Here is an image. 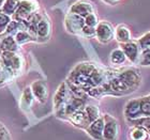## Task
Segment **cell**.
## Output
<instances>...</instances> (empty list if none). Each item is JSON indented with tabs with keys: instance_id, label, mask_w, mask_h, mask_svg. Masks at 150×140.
I'll use <instances>...</instances> for the list:
<instances>
[{
	"instance_id": "cell-30",
	"label": "cell",
	"mask_w": 150,
	"mask_h": 140,
	"mask_svg": "<svg viewBox=\"0 0 150 140\" xmlns=\"http://www.w3.org/2000/svg\"><path fill=\"white\" fill-rule=\"evenodd\" d=\"M12 75V73L10 71H8L6 69H4L3 66H0V87L4 86L9 80V77Z\"/></svg>"
},
{
	"instance_id": "cell-9",
	"label": "cell",
	"mask_w": 150,
	"mask_h": 140,
	"mask_svg": "<svg viewBox=\"0 0 150 140\" xmlns=\"http://www.w3.org/2000/svg\"><path fill=\"white\" fill-rule=\"evenodd\" d=\"M64 26H66L67 31L70 33L77 35L81 34V29L85 26L84 18L73 13H68L64 19Z\"/></svg>"
},
{
	"instance_id": "cell-27",
	"label": "cell",
	"mask_w": 150,
	"mask_h": 140,
	"mask_svg": "<svg viewBox=\"0 0 150 140\" xmlns=\"http://www.w3.org/2000/svg\"><path fill=\"white\" fill-rule=\"evenodd\" d=\"M136 42L138 43V45H139V47H141L142 50L150 48V31L147 32V33L144 34L143 37H139Z\"/></svg>"
},
{
	"instance_id": "cell-29",
	"label": "cell",
	"mask_w": 150,
	"mask_h": 140,
	"mask_svg": "<svg viewBox=\"0 0 150 140\" xmlns=\"http://www.w3.org/2000/svg\"><path fill=\"white\" fill-rule=\"evenodd\" d=\"M11 22H12L11 16L6 15V14H3V13L0 12V32L6 31V27L9 26V24Z\"/></svg>"
},
{
	"instance_id": "cell-32",
	"label": "cell",
	"mask_w": 150,
	"mask_h": 140,
	"mask_svg": "<svg viewBox=\"0 0 150 140\" xmlns=\"http://www.w3.org/2000/svg\"><path fill=\"white\" fill-rule=\"evenodd\" d=\"M104 2L108 3V4H112V6H114V4H116V3H118L120 0H103Z\"/></svg>"
},
{
	"instance_id": "cell-17",
	"label": "cell",
	"mask_w": 150,
	"mask_h": 140,
	"mask_svg": "<svg viewBox=\"0 0 150 140\" xmlns=\"http://www.w3.org/2000/svg\"><path fill=\"white\" fill-rule=\"evenodd\" d=\"M0 49L1 51H12L16 53L18 49V44L16 43L13 35H6L0 41Z\"/></svg>"
},
{
	"instance_id": "cell-12",
	"label": "cell",
	"mask_w": 150,
	"mask_h": 140,
	"mask_svg": "<svg viewBox=\"0 0 150 140\" xmlns=\"http://www.w3.org/2000/svg\"><path fill=\"white\" fill-rule=\"evenodd\" d=\"M103 129H104V119L103 115L97 119L96 121L91 122L85 131L94 140H103Z\"/></svg>"
},
{
	"instance_id": "cell-33",
	"label": "cell",
	"mask_w": 150,
	"mask_h": 140,
	"mask_svg": "<svg viewBox=\"0 0 150 140\" xmlns=\"http://www.w3.org/2000/svg\"><path fill=\"white\" fill-rule=\"evenodd\" d=\"M4 1H6V0H0V11H1V8H2V6H3V3H4Z\"/></svg>"
},
{
	"instance_id": "cell-20",
	"label": "cell",
	"mask_w": 150,
	"mask_h": 140,
	"mask_svg": "<svg viewBox=\"0 0 150 140\" xmlns=\"http://www.w3.org/2000/svg\"><path fill=\"white\" fill-rule=\"evenodd\" d=\"M110 61L112 65H122L127 61V57L120 48H117V49H114L110 53Z\"/></svg>"
},
{
	"instance_id": "cell-4",
	"label": "cell",
	"mask_w": 150,
	"mask_h": 140,
	"mask_svg": "<svg viewBox=\"0 0 150 140\" xmlns=\"http://www.w3.org/2000/svg\"><path fill=\"white\" fill-rule=\"evenodd\" d=\"M0 63L1 66L10 71L11 73H16L21 71L23 66V60L16 53L12 51H2L0 56Z\"/></svg>"
},
{
	"instance_id": "cell-14",
	"label": "cell",
	"mask_w": 150,
	"mask_h": 140,
	"mask_svg": "<svg viewBox=\"0 0 150 140\" xmlns=\"http://www.w3.org/2000/svg\"><path fill=\"white\" fill-rule=\"evenodd\" d=\"M52 33V25L50 19L46 16H43L37 26V39L39 41H46L50 39Z\"/></svg>"
},
{
	"instance_id": "cell-3",
	"label": "cell",
	"mask_w": 150,
	"mask_h": 140,
	"mask_svg": "<svg viewBox=\"0 0 150 140\" xmlns=\"http://www.w3.org/2000/svg\"><path fill=\"white\" fill-rule=\"evenodd\" d=\"M73 93L70 90L69 86L66 81L60 84L58 89H57L56 93L54 95V108L56 111V115H58L61 110H62L66 105L68 104L71 97H72Z\"/></svg>"
},
{
	"instance_id": "cell-10",
	"label": "cell",
	"mask_w": 150,
	"mask_h": 140,
	"mask_svg": "<svg viewBox=\"0 0 150 140\" xmlns=\"http://www.w3.org/2000/svg\"><path fill=\"white\" fill-rule=\"evenodd\" d=\"M69 13H73V14H76V15L85 18L87 15H89L91 13H94V6L90 1L79 0V1H76L70 6Z\"/></svg>"
},
{
	"instance_id": "cell-22",
	"label": "cell",
	"mask_w": 150,
	"mask_h": 140,
	"mask_svg": "<svg viewBox=\"0 0 150 140\" xmlns=\"http://www.w3.org/2000/svg\"><path fill=\"white\" fill-rule=\"evenodd\" d=\"M84 111L87 115L89 122H93L97 119H99L101 117V111L100 108L96 105H86L84 107Z\"/></svg>"
},
{
	"instance_id": "cell-25",
	"label": "cell",
	"mask_w": 150,
	"mask_h": 140,
	"mask_svg": "<svg viewBox=\"0 0 150 140\" xmlns=\"http://www.w3.org/2000/svg\"><path fill=\"white\" fill-rule=\"evenodd\" d=\"M142 117H150V98L149 96H144L139 98Z\"/></svg>"
},
{
	"instance_id": "cell-2",
	"label": "cell",
	"mask_w": 150,
	"mask_h": 140,
	"mask_svg": "<svg viewBox=\"0 0 150 140\" xmlns=\"http://www.w3.org/2000/svg\"><path fill=\"white\" fill-rule=\"evenodd\" d=\"M39 4L35 0H21L16 12L13 14L14 22L25 24L30 18V16L37 12Z\"/></svg>"
},
{
	"instance_id": "cell-13",
	"label": "cell",
	"mask_w": 150,
	"mask_h": 140,
	"mask_svg": "<svg viewBox=\"0 0 150 140\" xmlns=\"http://www.w3.org/2000/svg\"><path fill=\"white\" fill-rule=\"evenodd\" d=\"M125 117L127 120H134V119L141 118V105H139V98H133L130 100L125 104Z\"/></svg>"
},
{
	"instance_id": "cell-7",
	"label": "cell",
	"mask_w": 150,
	"mask_h": 140,
	"mask_svg": "<svg viewBox=\"0 0 150 140\" xmlns=\"http://www.w3.org/2000/svg\"><path fill=\"white\" fill-rule=\"evenodd\" d=\"M116 74H117V76L120 79H122V80L125 81V84L132 91H135L139 87V84H141V81H142L141 74L134 69L120 70V71L116 72Z\"/></svg>"
},
{
	"instance_id": "cell-34",
	"label": "cell",
	"mask_w": 150,
	"mask_h": 140,
	"mask_svg": "<svg viewBox=\"0 0 150 140\" xmlns=\"http://www.w3.org/2000/svg\"><path fill=\"white\" fill-rule=\"evenodd\" d=\"M149 98H150V95H149Z\"/></svg>"
},
{
	"instance_id": "cell-5",
	"label": "cell",
	"mask_w": 150,
	"mask_h": 140,
	"mask_svg": "<svg viewBox=\"0 0 150 140\" xmlns=\"http://www.w3.org/2000/svg\"><path fill=\"white\" fill-rule=\"evenodd\" d=\"M104 129L103 140H118L120 126L117 119L110 115H104Z\"/></svg>"
},
{
	"instance_id": "cell-8",
	"label": "cell",
	"mask_w": 150,
	"mask_h": 140,
	"mask_svg": "<svg viewBox=\"0 0 150 140\" xmlns=\"http://www.w3.org/2000/svg\"><path fill=\"white\" fill-rule=\"evenodd\" d=\"M119 46H120V49L125 53L127 60H129L133 64H137L142 49L136 41L131 40L130 42H127V43L119 44Z\"/></svg>"
},
{
	"instance_id": "cell-6",
	"label": "cell",
	"mask_w": 150,
	"mask_h": 140,
	"mask_svg": "<svg viewBox=\"0 0 150 140\" xmlns=\"http://www.w3.org/2000/svg\"><path fill=\"white\" fill-rule=\"evenodd\" d=\"M96 37L101 44L110 43L115 39V28L108 22H99L96 27Z\"/></svg>"
},
{
	"instance_id": "cell-18",
	"label": "cell",
	"mask_w": 150,
	"mask_h": 140,
	"mask_svg": "<svg viewBox=\"0 0 150 140\" xmlns=\"http://www.w3.org/2000/svg\"><path fill=\"white\" fill-rule=\"evenodd\" d=\"M33 100H35V97H33V94H32L30 87L25 88V90L23 91L22 97H21V103H19L21 108L23 110H25V111L29 110V109L31 108Z\"/></svg>"
},
{
	"instance_id": "cell-15",
	"label": "cell",
	"mask_w": 150,
	"mask_h": 140,
	"mask_svg": "<svg viewBox=\"0 0 150 140\" xmlns=\"http://www.w3.org/2000/svg\"><path fill=\"white\" fill-rule=\"evenodd\" d=\"M68 120L74 126H76L78 128H81V129H86L89 126V124H90V122L88 120L84 109H81V110H77L76 112H74L73 115H71L68 118Z\"/></svg>"
},
{
	"instance_id": "cell-19",
	"label": "cell",
	"mask_w": 150,
	"mask_h": 140,
	"mask_svg": "<svg viewBox=\"0 0 150 140\" xmlns=\"http://www.w3.org/2000/svg\"><path fill=\"white\" fill-rule=\"evenodd\" d=\"M131 140H150V134L142 126H133L129 133Z\"/></svg>"
},
{
	"instance_id": "cell-31",
	"label": "cell",
	"mask_w": 150,
	"mask_h": 140,
	"mask_svg": "<svg viewBox=\"0 0 150 140\" xmlns=\"http://www.w3.org/2000/svg\"><path fill=\"white\" fill-rule=\"evenodd\" d=\"M81 35L87 37V39H91V37H96V28L93 27H89V26L85 25L81 29Z\"/></svg>"
},
{
	"instance_id": "cell-1",
	"label": "cell",
	"mask_w": 150,
	"mask_h": 140,
	"mask_svg": "<svg viewBox=\"0 0 150 140\" xmlns=\"http://www.w3.org/2000/svg\"><path fill=\"white\" fill-rule=\"evenodd\" d=\"M96 68H97V65L94 63H79L70 73L67 82L76 88H79L85 92H88V90H89V78H90L91 74Z\"/></svg>"
},
{
	"instance_id": "cell-28",
	"label": "cell",
	"mask_w": 150,
	"mask_h": 140,
	"mask_svg": "<svg viewBox=\"0 0 150 140\" xmlns=\"http://www.w3.org/2000/svg\"><path fill=\"white\" fill-rule=\"evenodd\" d=\"M84 22H85V25L86 26L96 28L97 25L99 24V19H98V16L96 13H91V14H89V15H87L86 17H85Z\"/></svg>"
},
{
	"instance_id": "cell-26",
	"label": "cell",
	"mask_w": 150,
	"mask_h": 140,
	"mask_svg": "<svg viewBox=\"0 0 150 140\" xmlns=\"http://www.w3.org/2000/svg\"><path fill=\"white\" fill-rule=\"evenodd\" d=\"M137 64L142 66H150V48L142 50Z\"/></svg>"
},
{
	"instance_id": "cell-21",
	"label": "cell",
	"mask_w": 150,
	"mask_h": 140,
	"mask_svg": "<svg viewBox=\"0 0 150 140\" xmlns=\"http://www.w3.org/2000/svg\"><path fill=\"white\" fill-rule=\"evenodd\" d=\"M19 2H21V0H6L0 12L6 15L13 16V14L16 12V10L18 8Z\"/></svg>"
},
{
	"instance_id": "cell-23",
	"label": "cell",
	"mask_w": 150,
	"mask_h": 140,
	"mask_svg": "<svg viewBox=\"0 0 150 140\" xmlns=\"http://www.w3.org/2000/svg\"><path fill=\"white\" fill-rule=\"evenodd\" d=\"M130 126H142L145 129H147L150 134V117H141V118L134 119V120H127Z\"/></svg>"
},
{
	"instance_id": "cell-11",
	"label": "cell",
	"mask_w": 150,
	"mask_h": 140,
	"mask_svg": "<svg viewBox=\"0 0 150 140\" xmlns=\"http://www.w3.org/2000/svg\"><path fill=\"white\" fill-rule=\"evenodd\" d=\"M31 92L33 94L35 100H37L39 103L44 104L47 101L48 97V88L45 81L43 80H35L30 86Z\"/></svg>"
},
{
	"instance_id": "cell-16",
	"label": "cell",
	"mask_w": 150,
	"mask_h": 140,
	"mask_svg": "<svg viewBox=\"0 0 150 140\" xmlns=\"http://www.w3.org/2000/svg\"><path fill=\"white\" fill-rule=\"evenodd\" d=\"M115 39L119 44L127 43L132 40V34L129 27L125 25H118L115 28Z\"/></svg>"
},
{
	"instance_id": "cell-24",
	"label": "cell",
	"mask_w": 150,
	"mask_h": 140,
	"mask_svg": "<svg viewBox=\"0 0 150 140\" xmlns=\"http://www.w3.org/2000/svg\"><path fill=\"white\" fill-rule=\"evenodd\" d=\"M14 39H15L16 43L19 44V45L26 44L28 43V42H31V41H35V39L29 34L26 30H19V31H17L15 33V35H14Z\"/></svg>"
}]
</instances>
